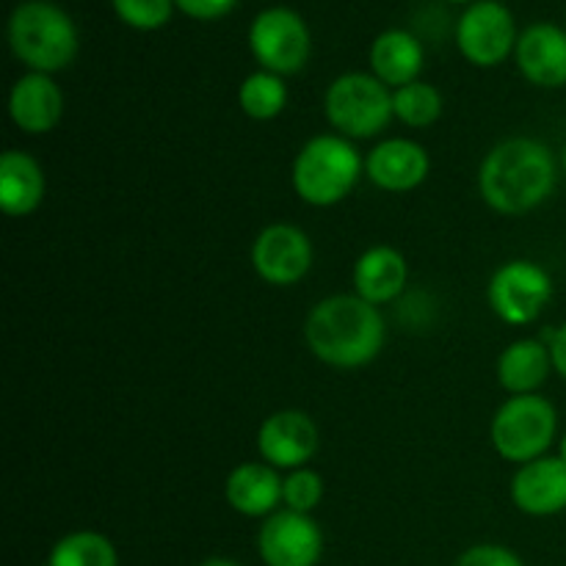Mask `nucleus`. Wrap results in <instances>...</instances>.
Here are the masks:
<instances>
[{
  "mask_svg": "<svg viewBox=\"0 0 566 566\" xmlns=\"http://www.w3.org/2000/svg\"><path fill=\"white\" fill-rule=\"evenodd\" d=\"M197 566H241V564L232 562V558H208V562H202Z\"/></svg>",
  "mask_w": 566,
  "mask_h": 566,
  "instance_id": "30",
  "label": "nucleus"
},
{
  "mask_svg": "<svg viewBox=\"0 0 566 566\" xmlns=\"http://www.w3.org/2000/svg\"><path fill=\"white\" fill-rule=\"evenodd\" d=\"M431 171L429 149L412 138H385L365 155V177L387 193L415 191Z\"/></svg>",
  "mask_w": 566,
  "mask_h": 566,
  "instance_id": "14",
  "label": "nucleus"
},
{
  "mask_svg": "<svg viewBox=\"0 0 566 566\" xmlns=\"http://www.w3.org/2000/svg\"><path fill=\"white\" fill-rule=\"evenodd\" d=\"M258 556L265 566H318L324 556V531L313 514L280 509L260 525Z\"/></svg>",
  "mask_w": 566,
  "mask_h": 566,
  "instance_id": "11",
  "label": "nucleus"
},
{
  "mask_svg": "<svg viewBox=\"0 0 566 566\" xmlns=\"http://www.w3.org/2000/svg\"><path fill=\"white\" fill-rule=\"evenodd\" d=\"M48 193L44 169L31 153L6 149L0 155V208L11 219L36 213Z\"/></svg>",
  "mask_w": 566,
  "mask_h": 566,
  "instance_id": "18",
  "label": "nucleus"
},
{
  "mask_svg": "<svg viewBox=\"0 0 566 566\" xmlns=\"http://www.w3.org/2000/svg\"><path fill=\"white\" fill-rule=\"evenodd\" d=\"M562 164L545 142L512 136L497 142L479 166V193L501 216H525L553 197Z\"/></svg>",
  "mask_w": 566,
  "mask_h": 566,
  "instance_id": "1",
  "label": "nucleus"
},
{
  "mask_svg": "<svg viewBox=\"0 0 566 566\" xmlns=\"http://www.w3.org/2000/svg\"><path fill=\"white\" fill-rule=\"evenodd\" d=\"M224 497L241 517L265 520L282 509V475L265 462H243L230 470Z\"/></svg>",
  "mask_w": 566,
  "mask_h": 566,
  "instance_id": "17",
  "label": "nucleus"
},
{
  "mask_svg": "<svg viewBox=\"0 0 566 566\" xmlns=\"http://www.w3.org/2000/svg\"><path fill=\"white\" fill-rule=\"evenodd\" d=\"M238 105L243 114L254 122H271L285 111L287 105V86L285 77L274 72L258 70L243 77L238 86Z\"/></svg>",
  "mask_w": 566,
  "mask_h": 566,
  "instance_id": "23",
  "label": "nucleus"
},
{
  "mask_svg": "<svg viewBox=\"0 0 566 566\" xmlns=\"http://www.w3.org/2000/svg\"><path fill=\"white\" fill-rule=\"evenodd\" d=\"M44 566H119L116 545L92 528L70 531L48 553Z\"/></svg>",
  "mask_w": 566,
  "mask_h": 566,
  "instance_id": "22",
  "label": "nucleus"
},
{
  "mask_svg": "<svg viewBox=\"0 0 566 566\" xmlns=\"http://www.w3.org/2000/svg\"><path fill=\"white\" fill-rule=\"evenodd\" d=\"M448 3H462V6H473V3H479V0H448Z\"/></svg>",
  "mask_w": 566,
  "mask_h": 566,
  "instance_id": "33",
  "label": "nucleus"
},
{
  "mask_svg": "<svg viewBox=\"0 0 566 566\" xmlns=\"http://www.w3.org/2000/svg\"><path fill=\"white\" fill-rule=\"evenodd\" d=\"M368 64L370 72L385 86L401 88L407 83L420 81V72H423L426 64L423 44L415 33L401 31V28H387L370 44Z\"/></svg>",
  "mask_w": 566,
  "mask_h": 566,
  "instance_id": "20",
  "label": "nucleus"
},
{
  "mask_svg": "<svg viewBox=\"0 0 566 566\" xmlns=\"http://www.w3.org/2000/svg\"><path fill=\"white\" fill-rule=\"evenodd\" d=\"M252 269L265 285H298L313 269V241L302 227L287 221L265 224L252 243Z\"/></svg>",
  "mask_w": 566,
  "mask_h": 566,
  "instance_id": "10",
  "label": "nucleus"
},
{
  "mask_svg": "<svg viewBox=\"0 0 566 566\" xmlns=\"http://www.w3.org/2000/svg\"><path fill=\"white\" fill-rule=\"evenodd\" d=\"M553 285L551 271L542 269L534 260H509V263L497 265L486 285V302H490L492 313L509 326H528L539 318L553 302Z\"/></svg>",
  "mask_w": 566,
  "mask_h": 566,
  "instance_id": "8",
  "label": "nucleus"
},
{
  "mask_svg": "<svg viewBox=\"0 0 566 566\" xmlns=\"http://www.w3.org/2000/svg\"><path fill=\"white\" fill-rule=\"evenodd\" d=\"M556 457L562 459V462H566V431L558 437V442H556Z\"/></svg>",
  "mask_w": 566,
  "mask_h": 566,
  "instance_id": "31",
  "label": "nucleus"
},
{
  "mask_svg": "<svg viewBox=\"0 0 566 566\" xmlns=\"http://www.w3.org/2000/svg\"><path fill=\"white\" fill-rule=\"evenodd\" d=\"M453 566H525V562L512 551V547L486 542V545L468 547Z\"/></svg>",
  "mask_w": 566,
  "mask_h": 566,
  "instance_id": "27",
  "label": "nucleus"
},
{
  "mask_svg": "<svg viewBox=\"0 0 566 566\" xmlns=\"http://www.w3.org/2000/svg\"><path fill=\"white\" fill-rule=\"evenodd\" d=\"M9 116L25 136H44L64 119V92L53 75L25 72L9 92Z\"/></svg>",
  "mask_w": 566,
  "mask_h": 566,
  "instance_id": "15",
  "label": "nucleus"
},
{
  "mask_svg": "<svg viewBox=\"0 0 566 566\" xmlns=\"http://www.w3.org/2000/svg\"><path fill=\"white\" fill-rule=\"evenodd\" d=\"M249 50L260 70L274 75H296L313 55V36L298 11L287 6L260 11L249 25Z\"/></svg>",
  "mask_w": 566,
  "mask_h": 566,
  "instance_id": "7",
  "label": "nucleus"
},
{
  "mask_svg": "<svg viewBox=\"0 0 566 566\" xmlns=\"http://www.w3.org/2000/svg\"><path fill=\"white\" fill-rule=\"evenodd\" d=\"M365 175V158L352 138L321 133L302 144L291 166V186L310 208H335L352 197Z\"/></svg>",
  "mask_w": 566,
  "mask_h": 566,
  "instance_id": "3",
  "label": "nucleus"
},
{
  "mask_svg": "<svg viewBox=\"0 0 566 566\" xmlns=\"http://www.w3.org/2000/svg\"><path fill=\"white\" fill-rule=\"evenodd\" d=\"M385 315L357 293L321 298L304 318V343L313 357L337 370L370 365L385 348Z\"/></svg>",
  "mask_w": 566,
  "mask_h": 566,
  "instance_id": "2",
  "label": "nucleus"
},
{
  "mask_svg": "<svg viewBox=\"0 0 566 566\" xmlns=\"http://www.w3.org/2000/svg\"><path fill=\"white\" fill-rule=\"evenodd\" d=\"M558 409L539 392L509 396L490 423V440L497 457L512 464H528L551 453L558 442Z\"/></svg>",
  "mask_w": 566,
  "mask_h": 566,
  "instance_id": "5",
  "label": "nucleus"
},
{
  "mask_svg": "<svg viewBox=\"0 0 566 566\" xmlns=\"http://www.w3.org/2000/svg\"><path fill=\"white\" fill-rule=\"evenodd\" d=\"M318 426L302 409H280L269 415L258 429L260 462L271 464L274 470H285V473L307 468L310 459L318 453Z\"/></svg>",
  "mask_w": 566,
  "mask_h": 566,
  "instance_id": "12",
  "label": "nucleus"
},
{
  "mask_svg": "<svg viewBox=\"0 0 566 566\" xmlns=\"http://www.w3.org/2000/svg\"><path fill=\"white\" fill-rule=\"evenodd\" d=\"M547 348H551L553 374H558L566 381V321L551 332V337H547Z\"/></svg>",
  "mask_w": 566,
  "mask_h": 566,
  "instance_id": "29",
  "label": "nucleus"
},
{
  "mask_svg": "<svg viewBox=\"0 0 566 566\" xmlns=\"http://www.w3.org/2000/svg\"><path fill=\"white\" fill-rule=\"evenodd\" d=\"M520 75L539 88L566 86V28L553 22H534L517 39Z\"/></svg>",
  "mask_w": 566,
  "mask_h": 566,
  "instance_id": "16",
  "label": "nucleus"
},
{
  "mask_svg": "<svg viewBox=\"0 0 566 566\" xmlns=\"http://www.w3.org/2000/svg\"><path fill=\"white\" fill-rule=\"evenodd\" d=\"M9 48L28 72L66 70L75 61L81 36L75 20L53 0H22L9 17Z\"/></svg>",
  "mask_w": 566,
  "mask_h": 566,
  "instance_id": "4",
  "label": "nucleus"
},
{
  "mask_svg": "<svg viewBox=\"0 0 566 566\" xmlns=\"http://www.w3.org/2000/svg\"><path fill=\"white\" fill-rule=\"evenodd\" d=\"M446 111L440 88L426 81L407 83L401 88H392V116L407 127H431L440 122Z\"/></svg>",
  "mask_w": 566,
  "mask_h": 566,
  "instance_id": "24",
  "label": "nucleus"
},
{
  "mask_svg": "<svg viewBox=\"0 0 566 566\" xmlns=\"http://www.w3.org/2000/svg\"><path fill=\"white\" fill-rule=\"evenodd\" d=\"M509 495L517 512L525 517H556L566 512V462L547 453V457L534 459L528 464H520L517 473L512 475Z\"/></svg>",
  "mask_w": 566,
  "mask_h": 566,
  "instance_id": "13",
  "label": "nucleus"
},
{
  "mask_svg": "<svg viewBox=\"0 0 566 566\" xmlns=\"http://www.w3.org/2000/svg\"><path fill=\"white\" fill-rule=\"evenodd\" d=\"M352 276L354 293L365 302L381 307V304L396 302L403 293L409 282V265L407 258L396 247L379 243V247H370L359 254Z\"/></svg>",
  "mask_w": 566,
  "mask_h": 566,
  "instance_id": "19",
  "label": "nucleus"
},
{
  "mask_svg": "<svg viewBox=\"0 0 566 566\" xmlns=\"http://www.w3.org/2000/svg\"><path fill=\"white\" fill-rule=\"evenodd\" d=\"M497 385L509 392V396H531L539 390L553 374L551 348L545 340L536 337H520V340L509 343L497 357Z\"/></svg>",
  "mask_w": 566,
  "mask_h": 566,
  "instance_id": "21",
  "label": "nucleus"
},
{
  "mask_svg": "<svg viewBox=\"0 0 566 566\" xmlns=\"http://www.w3.org/2000/svg\"><path fill=\"white\" fill-rule=\"evenodd\" d=\"M324 501V479L313 468H298L282 475V509L313 514Z\"/></svg>",
  "mask_w": 566,
  "mask_h": 566,
  "instance_id": "25",
  "label": "nucleus"
},
{
  "mask_svg": "<svg viewBox=\"0 0 566 566\" xmlns=\"http://www.w3.org/2000/svg\"><path fill=\"white\" fill-rule=\"evenodd\" d=\"M235 3L238 0H175L177 11H182V14L191 17V20L202 22L221 20V17H227L235 9Z\"/></svg>",
  "mask_w": 566,
  "mask_h": 566,
  "instance_id": "28",
  "label": "nucleus"
},
{
  "mask_svg": "<svg viewBox=\"0 0 566 566\" xmlns=\"http://www.w3.org/2000/svg\"><path fill=\"white\" fill-rule=\"evenodd\" d=\"M324 116L337 136L352 142L379 136L396 119L392 88L385 86L374 72H343L326 86Z\"/></svg>",
  "mask_w": 566,
  "mask_h": 566,
  "instance_id": "6",
  "label": "nucleus"
},
{
  "mask_svg": "<svg viewBox=\"0 0 566 566\" xmlns=\"http://www.w3.org/2000/svg\"><path fill=\"white\" fill-rule=\"evenodd\" d=\"M114 14L133 31H158L175 14V0H111Z\"/></svg>",
  "mask_w": 566,
  "mask_h": 566,
  "instance_id": "26",
  "label": "nucleus"
},
{
  "mask_svg": "<svg viewBox=\"0 0 566 566\" xmlns=\"http://www.w3.org/2000/svg\"><path fill=\"white\" fill-rule=\"evenodd\" d=\"M517 22L501 0H479L468 6L457 22V48L473 66L503 64L517 50Z\"/></svg>",
  "mask_w": 566,
  "mask_h": 566,
  "instance_id": "9",
  "label": "nucleus"
},
{
  "mask_svg": "<svg viewBox=\"0 0 566 566\" xmlns=\"http://www.w3.org/2000/svg\"><path fill=\"white\" fill-rule=\"evenodd\" d=\"M558 164H562V175L566 177V144H564V149H562V158H558Z\"/></svg>",
  "mask_w": 566,
  "mask_h": 566,
  "instance_id": "32",
  "label": "nucleus"
}]
</instances>
